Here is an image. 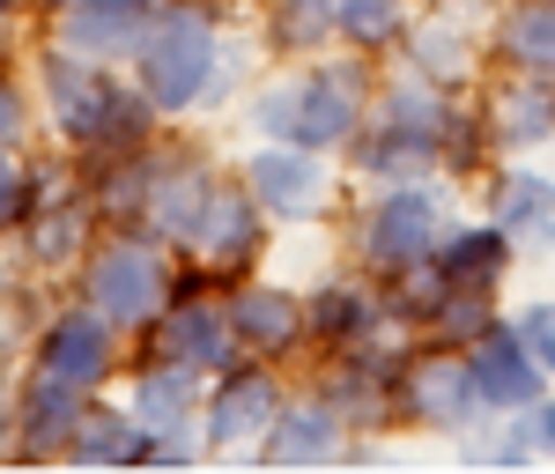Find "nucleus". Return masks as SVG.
<instances>
[{
	"mask_svg": "<svg viewBox=\"0 0 555 474\" xmlns=\"http://www.w3.org/2000/svg\"><path fill=\"white\" fill-rule=\"evenodd\" d=\"M208 23L201 15H185V8H171L164 23H149V38H141V75H149V104H164V112H178V104H193L201 97V82H208Z\"/></svg>",
	"mask_w": 555,
	"mask_h": 474,
	"instance_id": "obj_1",
	"label": "nucleus"
},
{
	"mask_svg": "<svg viewBox=\"0 0 555 474\" xmlns=\"http://www.w3.org/2000/svg\"><path fill=\"white\" fill-rule=\"evenodd\" d=\"M348 82L341 75H304V82H282L267 89V104H259V127L282 133V141H341L348 133Z\"/></svg>",
	"mask_w": 555,
	"mask_h": 474,
	"instance_id": "obj_2",
	"label": "nucleus"
},
{
	"mask_svg": "<svg viewBox=\"0 0 555 474\" xmlns=\"http://www.w3.org/2000/svg\"><path fill=\"white\" fill-rule=\"evenodd\" d=\"M52 97H60V127L75 133V141H127L141 127V112H133L127 97L104 82V75L75 67V60L52 67Z\"/></svg>",
	"mask_w": 555,
	"mask_h": 474,
	"instance_id": "obj_3",
	"label": "nucleus"
},
{
	"mask_svg": "<svg viewBox=\"0 0 555 474\" xmlns=\"http://www.w3.org/2000/svg\"><path fill=\"white\" fill-rule=\"evenodd\" d=\"M89 304L104 319H149L164 304V267L141 253V245H112V253H96V267H89Z\"/></svg>",
	"mask_w": 555,
	"mask_h": 474,
	"instance_id": "obj_4",
	"label": "nucleus"
},
{
	"mask_svg": "<svg viewBox=\"0 0 555 474\" xmlns=\"http://www.w3.org/2000/svg\"><path fill=\"white\" fill-rule=\"evenodd\" d=\"M104 326H112L104 311H67V319L44 334V371L67 379V386L104 379V363H112V334H104Z\"/></svg>",
	"mask_w": 555,
	"mask_h": 474,
	"instance_id": "obj_5",
	"label": "nucleus"
},
{
	"mask_svg": "<svg viewBox=\"0 0 555 474\" xmlns=\"http://www.w3.org/2000/svg\"><path fill=\"white\" fill-rule=\"evenodd\" d=\"M141 38H149V0H82L67 23L75 52H127Z\"/></svg>",
	"mask_w": 555,
	"mask_h": 474,
	"instance_id": "obj_6",
	"label": "nucleus"
},
{
	"mask_svg": "<svg viewBox=\"0 0 555 474\" xmlns=\"http://www.w3.org/2000/svg\"><path fill=\"white\" fill-rule=\"evenodd\" d=\"M230 334L237 326L215 304H178L171 319H164V334H156V348L178 356V363H230Z\"/></svg>",
	"mask_w": 555,
	"mask_h": 474,
	"instance_id": "obj_7",
	"label": "nucleus"
},
{
	"mask_svg": "<svg viewBox=\"0 0 555 474\" xmlns=\"http://www.w3.org/2000/svg\"><path fill=\"white\" fill-rule=\"evenodd\" d=\"M429 201L423 193H400V201H385L378 208V222H371V259L378 267H400V259H415L429 245Z\"/></svg>",
	"mask_w": 555,
	"mask_h": 474,
	"instance_id": "obj_8",
	"label": "nucleus"
},
{
	"mask_svg": "<svg viewBox=\"0 0 555 474\" xmlns=\"http://www.w3.org/2000/svg\"><path fill=\"white\" fill-rule=\"evenodd\" d=\"M75 431H82L75 393H67V379H52V371H44L38 386H30V408H23V445H30V452H60Z\"/></svg>",
	"mask_w": 555,
	"mask_h": 474,
	"instance_id": "obj_9",
	"label": "nucleus"
},
{
	"mask_svg": "<svg viewBox=\"0 0 555 474\" xmlns=\"http://www.w3.org/2000/svg\"><path fill=\"white\" fill-rule=\"evenodd\" d=\"M274 415V386L259 379V371H237L230 386L215 393V415H208V437L215 445H237V437H253L259 423Z\"/></svg>",
	"mask_w": 555,
	"mask_h": 474,
	"instance_id": "obj_10",
	"label": "nucleus"
},
{
	"mask_svg": "<svg viewBox=\"0 0 555 474\" xmlns=\"http://www.w3.org/2000/svg\"><path fill=\"white\" fill-rule=\"evenodd\" d=\"M408 400L423 408L429 423H467V400H474V371L460 363V356H437V363H423L415 379H408Z\"/></svg>",
	"mask_w": 555,
	"mask_h": 474,
	"instance_id": "obj_11",
	"label": "nucleus"
},
{
	"mask_svg": "<svg viewBox=\"0 0 555 474\" xmlns=\"http://www.w3.org/2000/svg\"><path fill=\"white\" fill-rule=\"evenodd\" d=\"M230 326H237V342H253V348H282L297 334V304L282 290H245L230 304Z\"/></svg>",
	"mask_w": 555,
	"mask_h": 474,
	"instance_id": "obj_12",
	"label": "nucleus"
},
{
	"mask_svg": "<svg viewBox=\"0 0 555 474\" xmlns=\"http://www.w3.org/2000/svg\"><path fill=\"white\" fill-rule=\"evenodd\" d=\"M253 193L267 201V208H282V216H304V208L319 201V171H311L304 156H259Z\"/></svg>",
	"mask_w": 555,
	"mask_h": 474,
	"instance_id": "obj_13",
	"label": "nucleus"
},
{
	"mask_svg": "<svg viewBox=\"0 0 555 474\" xmlns=\"http://www.w3.org/2000/svg\"><path fill=\"white\" fill-rule=\"evenodd\" d=\"M67 452H75V467H119V460H133L141 452V423H127V415H82V431L67 437Z\"/></svg>",
	"mask_w": 555,
	"mask_h": 474,
	"instance_id": "obj_14",
	"label": "nucleus"
},
{
	"mask_svg": "<svg viewBox=\"0 0 555 474\" xmlns=\"http://www.w3.org/2000/svg\"><path fill=\"white\" fill-rule=\"evenodd\" d=\"M334 445H341V423H334L326 408H304V415H289V423L274 431V460H282V467H319Z\"/></svg>",
	"mask_w": 555,
	"mask_h": 474,
	"instance_id": "obj_15",
	"label": "nucleus"
},
{
	"mask_svg": "<svg viewBox=\"0 0 555 474\" xmlns=\"http://www.w3.org/2000/svg\"><path fill=\"white\" fill-rule=\"evenodd\" d=\"M467 371H474V386L489 393V400H526V393H533V363H526L512 342H481Z\"/></svg>",
	"mask_w": 555,
	"mask_h": 474,
	"instance_id": "obj_16",
	"label": "nucleus"
},
{
	"mask_svg": "<svg viewBox=\"0 0 555 474\" xmlns=\"http://www.w3.org/2000/svg\"><path fill=\"white\" fill-rule=\"evenodd\" d=\"M201 238H208L215 259H245V253H253V208H245L237 193H208V208H201Z\"/></svg>",
	"mask_w": 555,
	"mask_h": 474,
	"instance_id": "obj_17",
	"label": "nucleus"
},
{
	"mask_svg": "<svg viewBox=\"0 0 555 474\" xmlns=\"http://www.w3.org/2000/svg\"><path fill=\"white\" fill-rule=\"evenodd\" d=\"M504 38H512V60H526V67H555V8H518Z\"/></svg>",
	"mask_w": 555,
	"mask_h": 474,
	"instance_id": "obj_18",
	"label": "nucleus"
},
{
	"mask_svg": "<svg viewBox=\"0 0 555 474\" xmlns=\"http://www.w3.org/2000/svg\"><path fill=\"white\" fill-rule=\"evenodd\" d=\"M334 23H341L356 44H378V38L400 30V0H341V8H334Z\"/></svg>",
	"mask_w": 555,
	"mask_h": 474,
	"instance_id": "obj_19",
	"label": "nucleus"
},
{
	"mask_svg": "<svg viewBox=\"0 0 555 474\" xmlns=\"http://www.w3.org/2000/svg\"><path fill=\"white\" fill-rule=\"evenodd\" d=\"M496 259H504V238H496V230H474V238H460V245L444 253V267H452V282L467 290V282H489V274H496Z\"/></svg>",
	"mask_w": 555,
	"mask_h": 474,
	"instance_id": "obj_20",
	"label": "nucleus"
},
{
	"mask_svg": "<svg viewBox=\"0 0 555 474\" xmlns=\"http://www.w3.org/2000/svg\"><path fill=\"white\" fill-rule=\"evenodd\" d=\"M185 393H193V379H185V371H164V379H149V386H141V415L171 431L178 415H185Z\"/></svg>",
	"mask_w": 555,
	"mask_h": 474,
	"instance_id": "obj_21",
	"label": "nucleus"
},
{
	"mask_svg": "<svg viewBox=\"0 0 555 474\" xmlns=\"http://www.w3.org/2000/svg\"><path fill=\"white\" fill-rule=\"evenodd\" d=\"M518 334L541 348V363H555V304H533V311L518 319Z\"/></svg>",
	"mask_w": 555,
	"mask_h": 474,
	"instance_id": "obj_22",
	"label": "nucleus"
},
{
	"mask_svg": "<svg viewBox=\"0 0 555 474\" xmlns=\"http://www.w3.org/2000/svg\"><path fill=\"white\" fill-rule=\"evenodd\" d=\"M356 319H363V304H356V297H341V290H334V297L319 304V326H326V334H348Z\"/></svg>",
	"mask_w": 555,
	"mask_h": 474,
	"instance_id": "obj_23",
	"label": "nucleus"
},
{
	"mask_svg": "<svg viewBox=\"0 0 555 474\" xmlns=\"http://www.w3.org/2000/svg\"><path fill=\"white\" fill-rule=\"evenodd\" d=\"M15 208H23V178L0 164V222H15Z\"/></svg>",
	"mask_w": 555,
	"mask_h": 474,
	"instance_id": "obj_24",
	"label": "nucleus"
},
{
	"mask_svg": "<svg viewBox=\"0 0 555 474\" xmlns=\"http://www.w3.org/2000/svg\"><path fill=\"white\" fill-rule=\"evenodd\" d=\"M8 133H15V97L0 89V141H8Z\"/></svg>",
	"mask_w": 555,
	"mask_h": 474,
	"instance_id": "obj_25",
	"label": "nucleus"
},
{
	"mask_svg": "<svg viewBox=\"0 0 555 474\" xmlns=\"http://www.w3.org/2000/svg\"><path fill=\"white\" fill-rule=\"evenodd\" d=\"M548 445H555V408H548Z\"/></svg>",
	"mask_w": 555,
	"mask_h": 474,
	"instance_id": "obj_26",
	"label": "nucleus"
},
{
	"mask_svg": "<svg viewBox=\"0 0 555 474\" xmlns=\"http://www.w3.org/2000/svg\"><path fill=\"white\" fill-rule=\"evenodd\" d=\"M0 8H8V0H0Z\"/></svg>",
	"mask_w": 555,
	"mask_h": 474,
	"instance_id": "obj_27",
	"label": "nucleus"
}]
</instances>
